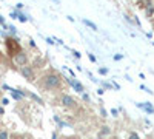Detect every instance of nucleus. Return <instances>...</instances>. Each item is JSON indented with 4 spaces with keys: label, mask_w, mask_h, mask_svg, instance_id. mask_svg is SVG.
I'll return each instance as SVG.
<instances>
[{
    "label": "nucleus",
    "mask_w": 154,
    "mask_h": 139,
    "mask_svg": "<svg viewBox=\"0 0 154 139\" xmlns=\"http://www.w3.org/2000/svg\"><path fill=\"white\" fill-rule=\"evenodd\" d=\"M45 81V87L46 88H51V90H53V88H57L59 85H60V77L59 76H56V74H48V76H45L43 77Z\"/></svg>",
    "instance_id": "obj_1"
},
{
    "label": "nucleus",
    "mask_w": 154,
    "mask_h": 139,
    "mask_svg": "<svg viewBox=\"0 0 154 139\" xmlns=\"http://www.w3.org/2000/svg\"><path fill=\"white\" fill-rule=\"evenodd\" d=\"M6 46H8V54L9 56H14V54H17L20 51L19 42L14 40V39H11V37H8V39H6Z\"/></svg>",
    "instance_id": "obj_2"
},
{
    "label": "nucleus",
    "mask_w": 154,
    "mask_h": 139,
    "mask_svg": "<svg viewBox=\"0 0 154 139\" xmlns=\"http://www.w3.org/2000/svg\"><path fill=\"white\" fill-rule=\"evenodd\" d=\"M12 57H14V64L19 65V67H23V65L28 64V57H26V54H25L23 51H19L17 54H14Z\"/></svg>",
    "instance_id": "obj_3"
},
{
    "label": "nucleus",
    "mask_w": 154,
    "mask_h": 139,
    "mask_svg": "<svg viewBox=\"0 0 154 139\" xmlns=\"http://www.w3.org/2000/svg\"><path fill=\"white\" fill-rule=\"evenodd\" d=\"M20 73H22V76L25 79H28V81H32L34 79V73H32V68L31 67H22L20 68Z\"/></svg>",
    "instance_id": "obj_4"
},
{
    "label": "nucleus",
    "mask_w": 154,
    "mask_h": 139,
    "mask_svg": "<svg viewBox=\"0 0 154 139\" xmlns=\"http://www.w3.org/2000/svg\"><path fill=\"white\" fill-rule=\"evenodd\" d=\"M66 82H68V84L74 88L75 91H79V93H82V91H83V87H82V84H79L77 81H74V79H66Z\"/></svg>",
    "instance_id": "obj_5"
},
{
    "label": "nucleus",
    "mask_w": 154,
    "mask_h": 139,
    "mask_svg": "<svg viewBox=\"0 0 154 139\" xmlns=\"http://www.w3.org/2000/svg\"><path fill=\"white\" fill-rule=\"evenodd\" d=\"M137 107H139V108H143V111L149 113V115H152V113H154V108H152V105H151L149 102H143V104H137Z\"/></svg>",
    "instance_id": "obj_6"
},
{
    "label": "nucleus",
    "mask_w": 154,
    "mask_h": 139,
    "mask_svg": "<svg viewBox=\"0 0 154 139\" xmlns=\"http://www.w3.org/2000/svg\"><path fill=\"white\" fill-rule=\"evenodd\" d=\"M62 104L65 105V107H72V105H74V99H72L71 96L65 94V96L62 97Z\"/></svg>",
    "instance_id": "obj_7"
},
{
    "label": "nucleus",
    "mask_w": 154,
    "mask_h": 139,
    "mask_svg": "<svg viewBox=\"0 0 154 139\" xmlns=\"http://www.w3.org/2000/svg\"><path fill=\"white\" fill-rule=\"evenodd\" d=\"M11 94H12V97H14L16 100H20L25 96V93L23 91H19V90H11Z\"/></svg>",
    "instance_id": "obj_8"
},
{
    "label": "nucleus",
    "mask_w": 154,
    "mask_h": 139,
    "mask_svg": "<svg viewBox=\"0 0 154 139\" xmlns=\"http://www.w3.org/2000/svg\"><path fill=\"white\" fill-rule=\"evenodd\" d=\"M109 133H111L109 127H102V131L99 133V136H100V137H103V136H106V134H109Z\"/></svg>",
    "instance_id": "obj_9"
},
{
    "label": "nucleus",
    "mask_w": 154,
    "mask_h": 139,
    "mask_svg": "<svg viewBox=\"0 0 154 139\" xmlns=\"http://www.w3.org/2000/svg\"><path fill=\"white\" fill-rule=\"evenodd\" d=\"M82 22H83V23L86 25V27H89V28H91V30H94V31L97 30V27H96V23H93V22H89V20H86V19H83Z\"/></svg>",
    "instance_id": "obj_10"
},
{
    "label": "nucleus",
    "mask_w": 154,
    "mask_h": 139,
    "mask_svg": "<svg viewBox=\"0 0 154 139\" xmlns=\"http://www.w3.org/2000/svg\"><path fill=\"white\" fill-rule=\"evenodd\" d=\"M152 14H154V6H152V5L146 6V16H148V17H151Z\"/></svg>",
    "instance_id": "obj_11"
},
{
    "label": "nucleus",
    "mask_w": 154,
    "mask_h": 139,
    "mask_svg": "<svg viewBox=\"0 0 154 139\" xmlns=\"http://www.w3.org/2000/svg\"><path fill=\"white\" fill-rule=\"evenodd\" d=\"M16 14H17V19H19L20 22H26V20H28V19H26V16L22 14V12H17V11H16Z\"/></svg>",
    "instance_id": "obj_12"
},
{
    "label": "nucleus",
    "mask_w": 154,
    "mask_h": 139,
    "mask_svg": "<svg viewBox=\"0 0 154 139\" xmlns=\"http://www.w3.org/2000/svg\"><path fill=\"white\" fill-rule=\"evenodd\" d=\"M6 28L9 30V33H11V34H16V33H17V30H16L14 27H12V25H9V27H6Z\"/></svg>",
    "instance_id": "obj_13"
},
{
    "label": "nucleus",
    "mask_w": 154,
    "mask_h": 139,
    "mask_svg": "<svg viewBox=\"0 0 154 139\" xmlns=\"http://www.w3.org/2000/svg\"><path fill=\"white\" fill-rule=\"evenodd\" d=\"M0 139H8V131H0Z\"/></svg>",
    "instance_id": "obj_14"
},
{
    "label": "nucleus",
    "mask_w": 154,
    "mask_h": 139,
    "mask_svg": "<svg viewBox=\"0 0 154 139\" xmlns=\"http://www.w3.org/2000/svg\"><path fill=\"white\" fill-rule=\"evenodd\" d=\"M140 88H142V91H145V93H148V94H152V91L149 90V88H146V87H143V85L140 87Z\"/></svg>",
    "instance_id": "obj_15"
},
{
    "label": "nucleus",
    "mask_w": 154,
    "mask_h": 139,
    "mask_svg": "<svg viewBox=\"0 0 154 139\" xmlns=\"http://www.w3.org/2000/svg\"><path fill=\"white\" fill-rule=\"evenodd\" d=\"M130 139H139V134H137V133H134V131H133V133H131V134H130Z\"/></svg>",
    "instance_id": "obj_16"
},
{
    "label": "nucleus",
    "mask_w": 154,
    "mask_h": 139,
    "mask_svg": "<svg viewBox=\"0 0 154 139\" xmlns=\"http://www.w3.org/2000/svg\"><path fill=\"white\" fill-rule=\"evenodd\" d=\"M99 73H100V74H108V68H100Z\"/></svg>",
    "instance_id": "obj_17"
},
{
    "label": "nucleus",
    "mask_w": 154,
    "mask_h": 139,
    "mask_svg": "<svg viewBox=\"0 0 154 139\" xmlns=\"http://www.w3.org/2000/svg\"><path fill=\"white\" fill-rule=\"evenodd\" d=\"M31 97H32L34 100H37V102H40V104H42V99H40V97H37L35 94H31Z\"/></svg>",
    "instance_id": "obj_18"
},
{
    "label": "nucleus",
    "mask_w": 154,
    "mask_h": 139,
    "mask_svg": "<svg viewBox=\"0 0 154 139\" xmlns=\"http://www.w3.org/2000/svg\"><path fill=\"white\" fill-rule=\"evenodd\" d=\"M120 59H123L122 54H116V56H114V60H120Z\"/></svg>",
    "instance_id": "obj_19"
},
{
    "label": "nucleus",
    "mask_w": 154,
    "mask_h": 139,
    "mask_svg": "<svg viewBox=\"0 0 154 139\" xmlns=\"http://www.w3.org/2000/svg\"><path fill=\"white\" fill-rule=\"evenodd\" d=\"M0 25H2V27H5V19H3V16H0Z\"/></svg>",
    "instance_id": "obj_20"
},
{
    "label": "nucleus",
    "mask_w": 154,
    "mask_h": 139,
    "mask_svg": "<svg viewBox=\"0 0 154 139\" xmlns=\"http://www.w3.org/2000/svg\"><path fill=\"white\" fill-rule=\"evenodd\" d=\"M111 115H112V116H117V110L112 108V110H111Z\"/></svg>",
    "instance_id": "obj_21"
},
{
    "label": "nucleus",
    "mask_w": 154,
    "mask_h": 139,
    "mask_svg": "<svg viewBox=\"0 0 154 139\" xmlns=\"http://www.w3.org/2000/svg\"><path fill=\"white\" fill-rule=\"evenodd\" d=\"M2 104H3V105H8L9 100H8V99H2Z\"/></svg>",
    "instance_id": "obj_22"
},
{
    "label": "nucleus",
    "mask_w": 154,
    "mask_h": 139,
    "mask_svg": "<svg viewBox=\"0 0 154 139\" xmlns=\"http://www.w3.org/2000/svg\"><path fill=\"white\" fill-rule=\"evenodd\" d=\"M88 57H89V60H91V62H96V57H94V56H93V54H89V56H88Z\"/></svg>",
    "instance_id": "obj_23"
},
{
    "label": "nucleus",
    "mask_w": 154,
    "mask_h": 139,
    "mask_svg": "<svg viewBox=\"0 0 154 139\" xmlns=\"http://www.w3.org/2000/svg\"><path fill=\"white\" fill-rule=\"evenodd\" d=\"M72 54H74V56H75L77 59H79V57H80V53H77V51H72Z\"/></svg>",
    "instance_id": "obj_24"
},
{
    "label": "nucleus",
    "mask_w": 154,
    "mask_h": 139,
    "mask_svg": "<svg viewBox=\"0 0 154 139\" xmlns=\"http://www.w3.org/2000/svg\"><path fill=\"white\" fill-rule=\"evenodd\" d=\"M103 87H105V88H111V85H109V84H106V82H103Z\"/></svg>",
    "instance_id": "obj_25"
},
{
    "label": "nucleus",
    "mask_w": 154,
    "mask_h": 139,
    "mask_svg": "<svg viewBox=\"0 0 154 139\" xmlns=\"http://www.w3.org/2000/svg\"><path fill=\"white\" fill-rule=\"evenodd\" d=\"M0 115H3V108L2 107H0Z\"/></svg>",
    "instance_id": "obj_26"
},
{
    "label": "nucleus",
    "mask_w": 154,
    "mask_h": 139,
    "mask_svg": "<svg viewBox=\"0 0 154 139\" xmlns=\"http://www.w3.org/2000/svg\"><path fill=\"white\" fill-rule=\"evenodd\" d=\"M53 139H57V137H56V133H53Z\"/></svg>",
    "instance_id": "obj_27"
},
{
    "label": "nucleus",
    "mask_w": 154,
    "mask_h": 139,
    "mask_svg": "<svg viewBox=\"0 0 154 139\" xmlns=\"http://www.w3.org/2000/svg\"><path fill=\"white\" fill-rule=\"evenodd\" d=\"M69 139H79V137H75V136H74V137H69Z\"/></svg>",
    "instance_id": "obj_28"
},
{
    "label": "nucleus",
    "mask_w": 154,
    "mask_h": 139,
    "mask_svg": "<svg viewBox=\"0 0 154 139\" xmlns=\"http://www.w3.org/2000/svg\"><path fill=\"white\" fill-rule=\"evenodd\" d=\"M53 2H57V3H59V2H60V0H53Z\"/></svg>",
    "instance_id": "obj_29"
},
{
    "label": "nucleus",
    "mask_w": 154,
    "mask_h": 139,
    "mask_svg": "<svg viewBox=\"0 0 154 139\" xmlns=\"http://www.w3.org/2000/svg\"><path fill=\"white\" fill-rule=\"evenodd\" d=\"M111 139H117V137H111Z\"/></svg>",
    "instance_id": "obj_30"
}]
</instances>
